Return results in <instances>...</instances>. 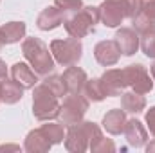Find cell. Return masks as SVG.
I'll list each match as a JSON object with an SVG mask.
<instances>
[{"label": "cell", "instance_id": "obj_1", "mask_svg": "<svg viewBox=\"0 0 155 153\" xmlns=\"http://www.w3.org/2000/svg\"><path fill=\"white\" fill-rule=\"evenodd\" d=\"M22 52H24V58L27 60V63L33 67V70L38 76L51 74L56 67V61L52 58L51 49L40 38H35V36L25 38L22 41Z\"/></svg>", "mask_w": 155, "mask_h": 153}, {"label": "cell", "instance_id": "obj_2", "mask_svg": "<svg viewBox=\"0 0 155 153\" xmlns=\"http://www.w3.org/2000/svg\"><path fill=\"white\" fill-rule=\"evenodd\" d=\"M97 22H99V9L94 5H83L79 11L63 18V27L69 36L81 40L96 31Z\"/></svg>", "mask_w": 155, "mask_h": 153}, {"label": "cell", "instance_id": "obj_3", "mask_svg": "<svg viewBox=\"0 0 155 153\" xmlns=\"http://www.w3.org/2000/svg\"><path fill=\"white\" fill-rule=\"evenodd\" d=\"M101 133V128L92 121H79L76 124H71L65 133V150L71 153L87 151L88 144Z\"/></svg>", "mask_w": 155, "mask_h": 153}, {"label": "cell", "instance_id": "obj_4", "mask_svg": "<svg viewBox=\"0 0 155 153\" xmlns=\"http://www.w3.org/2000/svg\"><path fill=\"white\" fill-rule=\"evenodd\" d=\"M61 105L58 103V97L43 85L40 83L33 88V115L38 121H54L60 117Z\"/></svg>", "mask_w": 155, "mask_h": 153}, {"label": "cell", "instance_id": "obj_5", "mask_svg": "<svg viewBox=\"0 0 155 153\" xmlns=\"http://www.w3.org/2000/svg\"><path fill=\"white\" fill-rule=\"evenodd\" d=\"M51 52L56 63L63 67L78 65V61L83 56V45L79 38H65V40H52L51 41Z\"/></svg>", "mask_w": 155, "mask_h": 153}, {"label": "cell", "instance_id": "obj_6", "mask_svg": "<svg viewBox=\"0 0 155 153\" xmlns=\"http://www.w3.org/2000/svg\"><path fill=\"white\" fill-rule=\"evenodd\" d=\"M88 105H90V101L83 94H67V97L63 99V105L60 108V119H61L63 126H71V124L83 121V117L88 110Z\"/></svg>", "mask_w": 155, "mask_h": 153}, {"label": "cell", "instance_id": "obj_7", "mask_svg": "<svg viewBox=\"0 0 155 153\" xmlns=\"http://www.w3.org/2000/svg\"><path fill=\"white\" fill-rule=\"evenodd\" d=\"M124 77H126V85L137 92V94H148L153 88V77H150V72L144 65L135 63V65H128L123 69Z\"/></svg>", "mask_w": 155, "mask_h": 153}, {"label": "cell", "instance_id": "obj_8", "mask_svg": "<svg viewBox=\"0 0 155 153\" xmlns=\"http://www.w3.org/2000/svg\"><path fill=\"white\" fill-rule=\"evenodd\" d=\"M99 9V20L105 27H119L126 18L124 0H103Z\"/></svg>", "mask_w": 155, "mask_h": 153}, {"label": "cell", "instance_id": "obj_9", "mask_svg": "<svg viewBox=\"0 0 155 153\" xmlns=\"http://www.w3.org/2000/svg\"><path fill=\"white\" fill-rule=\"evenodd\" d=\"M99 83H101L107 97L121 96V92L128 86L123 69H108V70H105V74L99 77Z\"/></svg>", "mask_w": 155, "mask_h": 153}, {"label": "cell", "instance_id": "obj_10", "mask_svg": "<svg viewBox=\"0 0 155 153\" xmlns=\"http://www.w3.org/2000/svg\"><path fill=\"white\" fill-rule=\"evenodd\" d=\"M94 58L103 67H114L119 61V58H121V50L117 47L116 40H103V41L96 43Z\"/></svg>", "mask_w": 155, "mask_h": 153}, {"label": "cell", "instance_id": "obj_11", "mask_svg": "<svg viewBox=\"0 0 155 153\" xmlns=\"http://www.w3.org/2000/svg\"><path fill=\"white\" fill-rule=\"evenodd\" d=\"M114 40H116L121 54H124V56H134L139 50V47H141V38H139V34L132 27H121V29H117Z\"/></svg>", "mask_w": 155, "mask_h": 153}, {"label": "cell", "instance_id": "obj_12", "mask_svg": "<svg viewBox=\"0 0 155 153\" xmlns=\"http://www.w3.org/2000/svg\"><path fill=\"white\" fill-rule=\"evenodd\" d=\"M123 133L132 148H143L148 142V132L139 119H126Z\"/></svg>", "mask_w": 155, "mask_h": 153}, {"label": "cell", "instance_id": "obj_13", "mask_svg": "<svg viewBox=\"0 0 155 153\" xmlns=\"http://www.w3.org/2000/svg\"><path fill=\"white\" fill-rule=\"evenodd\" d=\"M63 83H65V88H67V94H83V88H85V83L88 81L87 72L79 67H67L65 72H63Z\"/></svg>", "mask_w": 155, "mask_h": 153}, {"label": "cell", "instance_id": "obj_14", "mask_svg": "<svg viewBox=\"0 0 155 153\" xmlns=\"http://www.w3.org/2000/svg\"><path fill=\"white\" fill-rule=\"evenodd\" d=\"M63 18H65V13L61 9H58L56 5H49L38 15L36 25L41 31H52L63 24Z\"/></svg>", "mask_w": 155, "mask_h": 153}, {"label": "cell", "instance_id": "obj_15", "mask_svg": "<svg viewBox=\"0 0 155 153\" xmlns=\"http://www.w3.org/2000/svg\"><path fill=\"white\" fill-rule=\"evenodd\" d=\"M11 77L16 83H20L24 88H35L38 83V74L33 70L31 65H27L24 61H18L11 67Z\"/></svg>", "mask_w": 155, "mask_h": 153}, {"label": "cell", "instance_id": "obj_16", "mask_svg": "<svg viewBox=\"0 0 155 153\" xmlns=\"http://www.w3.org/2000/svg\"><path fill=\"white\" fill-rule=\"evenodd\" d=\"M51 148H52V142L45 137L41 128L31 130L25 137V142H24V150L27 153H45Z\"/></svg>", "mask_w": 155, "mask_h": 153}, {"label": "cell", "instance_id": "obj_17", "mask_svg": "<svg viewBox=\"0 0 155 153\" xmlns=\"http://www.w3.org/2000/svg\"><path fill=\"white\" fill-rule=\"evenodd\" d=\"M24 86L20 83H16L13 77L11 79H4L0 81V101L5 105H15L24 97Z\"/></svg>", "mask_w": 155, "mask_h": 153}, {"label": "cell", "instance_id": "obj_18", "mask_svg": "<svg viewBox=\"0 0 155 153\" xmlns=\"http://www.w3.org/2000/svg\"><path fill=\"white\" fill-rule=\"evenodd\" d=\"M126 124V114L121 108H114L110 112H107L103 117V128L110 133V135H121Z\"/></svg>", "mask_w": 155, "mask_h": 153}, {"label": "cell", "instance_id": "obj_19", "mask_svg": "<svg viewBox=\"0 0 155 153\" xmlns=\"http://www.w3.org/2000/svg\"><path fill=\"white\" fill-rule=\"evenodd\" d=\"M25 24L24 22H7L0 27V36L4 45H11V43H18L20 40L25 38Z\"/></svg>", "mask_w": 155, "mask_h": 153}, {"label": "cell", "instance_id": "obj_20", "mask_svg": "<svg viewBox=\"0 0 155 153\" xmlns=\"http://www.w3.org/2000/svg\"><path fill=\"white\" fill-rule=\"evenodd\" d=\"M121 108L130 114H141L146 108V99L143 94H137L134 90L124 92V94H121Z\"/></svg>", "mask_w": 155, "mask_h": 153}, {"label": "cell", "instance_id": "obj_21", "mask_svg": "<svg viewBox=\"0 0 155 153\" xmlns=\"http://www.w3.org/2000/svg\"><path fill=\"white\" fill-rule=\"evenodd\" d=\"M83 96H85L88 101H92V103H99V101H103V99L107 97V94H105V90H103V86H101V83H99V77H97V79H88V81L85 83Z\"/></svg>", "mask_w": 155, "mask_h": 153}, {"label": "cell", "instance_id": "obj_22", "mask_svg": "<svg viewBox=\"0 0 155 153\" xmlns=\"http://www.w3.org/2000/svg\"><path fill=\"white\" fill-rule=\"evenodd\" d=\"M132 29H134L139 36H143V34H146V33L155 31V20L150 18V16H146V15L141 11L137 16L132 18Z\"/></svg>", "mask_w": 155, "mask_h": 153}, {"label": "cell", "instance_id": "obj_23", "mask_svg": "<svg viewBox=\"0 0 155 153\" xmlns=\"http://www.w3.org/2000/svg\"><path fill=\"white\" fill-rule=\"evenodd\" d=\"M41 132L45 133V137L52 142V144H61L65 141V130L61 124L58 122H49L47 124H41Z\"/></svg>", "mask_w": 155, "mask_h": 153}, {"label": "cell", "instance_id": "obj_24", "mask_svg": "<svg viewBox=\"0 0 155 153\" xmlns=\"http://www.w3.org/2000/svg\"><path fill=\"white\" fill-rule=\"evenodd\" d=\"M41 83H43L58 99L63 97V96H67V88H65V83H63V77L61 76H56V74H51V76H49V74H47Z\"/></svg>", "mask_w": 155, "mask_h": 153}, {"label": "cell", "instance_id": "obj_25", "mask_svg": "<svg viewBox=\"0 0 155 153\" xmlns=\"http://www.w3.org/2000/svg\"><path fill=\"white\" fill-rule=\"evenodd\" d=\"M88 150L92 153H112L116 151V144L112 142V139H107L103 133L99 137H96L90 144H88Z\"/></svg>", "mask_w": 155, "mask_h": 153}, {"label": "cell", "instance_id": "obj_26", "mask_svg": "<svg viewBox=\"0 0 155 153\" xmlns=\"http://www.w3.org/2000/svg\"><path fill=\"white\" fill-rule=\"evenodd\" d=\"M141 50L144 52V56L155 60V31L141 36Z\"/></svg>", "mask_w": 155, "mask_h": 153}, {"label": "cell", "instance_id": "obj_27", "mask_svg": "<svg viewBox=\"0 0 155 153\" xmlns=\"http://www.w3.org/2000/svg\"><path fill=\"white\" fill-rule=\"evenodd\" d=\"M54 5L63 13H76L83 7V0H54Z\"/></svg>", "mask_w": 155, "mask_h": 153}, {"label": "cell", "instance_id": "obj_28", "mask_svg": "<svg viewBox=\"0 0 155 153\" xmlns=\"http://www.w3.org/2000/svg\"><path fill=\"white\" fill-rule=\"evenodd\" d=\"M124 9H126V18H134L143 11V0H124Z\"/></svg>", "mask_w": 155, "mask_h": 153}, {"label": "cell", "instance_id": "obj_29", "mask_svg": "<svg viewBox=\"0 0 155 153\" xmlns=\"http://www.w3.org/2000/svg\"><path fill=\"white\" fill-rule=\"evenodd\" d=\"M144 119H146V124H148V130H150V133L155 137V106H152V108L146 112Z\"/></svg>", "mask_w": 155, "mask_h": 153}, {"label": "cell", "instance_id": "obj_30", "mask_svg": "<svg viewBox=\"0 0 155 153\" xmlns=\"http://www.w3.org/2000/svg\"><path fill=\"white\" fill-rule=\"evenodd\" d=\"M143 13L155 20V0H143Z\"/></svg>", "mask_w": 155, "mask_h": 153}, {"label": "cell", "instance_id": "obj_31", "mask_svg": "<svg viewBox=\"0 0 155 153\" xmlns=\"http://www.w3.org/2000/svg\"><path fill=\"white\" fill-rule=\"evenodd\" d=\"M2 151H20V146H16V144H2L0 153Z\"/></svg>", "mask_w": 155, "mask_h": 153}, {"label": "cell", "instance_id": "obj_32", "mask_svg": "<svg viewBox=\"0 0 155 153\" xmlns=\"http://www.w3.org/2000/svg\"><path fill=\"white\" fill-rule=\"evenodd\" d=\"M7 77V65H5V61L0 58V81H4Z\"/></svg>", "mask_w": 155, "mask_h": 153}, {"label": "cell", "instance_id": "obj_33", "mask_svg": "<svg viewBox=\"0 0 155 153\" xmlns=\"http://www.w3.org/2000/svg\"><path fill=\"white\" fill-rule=\"evenodd\" d=\"M146 151L148 153H155V141H152L150 144H146Z\"/></svg>", "mask_w": 155, "mask_h": 153}, {"label": "cell", "instance_id": "obj_34", "mask_svg": "<svg viewBox=\"0 0 155 153\" xmlns=\"http://www.w3.org/2000/svg\"><path fill=\"white\" fill-rule=\"evenodd\" d=\"M150 72H152V77H153V81H155V61L152 63V67H150Z\"/></svg>", "mask_w": 155, "mask_h": 153}, {"label": "cell", "instance_id": "obj_35", "mask_svg": "<svg viewBox=\"0 0 155 153\" xmlns=\"http://www.w3.org/2000/svg\"><path fill=\"white\" fill-rule=\"evenodd\" d=\"M4 47V41H2V36H0V49Z\"/></svg>", "mask_w": 155, "mask_h": 153}, {"label": "cell", "instance_id": "obj_36", "mask_svg": "<svg viewBox=\"0 0 155 153\" xmlns=\"http://www.w3.org/2000/svg\"><path fill=\"white\" fill-rule=\"evenodd\" d=\"M0 103H2V101H0Z\"/></svg>", "mask_w": 155, "mask_h": 153}]
</instances>
